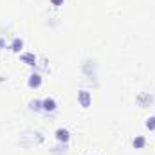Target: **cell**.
Segmentation results:
<instances>
[{
  "mask_svg": "<svg viewBox=\"0 0 155 155\" xmlns=\"http://www.w3.org/2000/svg\"><path fill=\"white\" fill-rule=\"evenodd\" d=\"M78 101H79V105H81L83 108H88L90 103H92V96H90V92H87V90H79V92H78Z\"/></svg>",
  "mask_w": 155,
  "mask_h": 155,
  "instance_id": "cell-1",
  "label": "cell"
},
{
  "mask_svg": "<svg viewBox=\"0 0 155 155\" xmlns=\"http://www.w3.org/2000/svg\"><path fill=\"white\" fill-rule=\"evenodd\" d=\"M41 110H43V112H56V110H58V103H56V99H52V97H45V99L41 101Z\"/></svg>",
  "mask_w": 155,
  "mask_h": 155,
  "instance_id": "cell-2",
  "label": "cell"
},
{
  "mask_svg": "<svg viewBox=\"0 0 155 155\" xmlns=\"http://www.w3.org/2000/svg\"><path fill=\"white\" fill-rule=\"evenodd\" d=\"M137 103H139V107H150L152 103H153V96L152 94H148V92H141L139 96H137Z\"/></svg>",
  "mask_w": 155,
  "mask_h": 155,
  "instance_id": "cell-3",
  "label": "cell"
},
{
  "mask_svg": "<svg viewBox=\"0 0 155 155\" xmlns=\"http://www.w3.org/2000/svg\"><path fill=\"white\" fill-rule=\"evenodd\" d=\"M20 60H22L25 65H29V67H36V65H38V63H36L38 58H36L33 52H22V54H20Z\"/></svg>",
  "mask_w": 155,
  "mask_h": 155,
  "instance_id": "cell-4",
  "label": "cell"
},
{
  "mask_svg": "<svg viewBox=\"0 0 155 155\" xmlns=\"http://www.w3.org/2000/svg\"><path fill=\"white\" fill-rule=\"evenodd\" d=\"M41 83H43V78H41V74H38V72L31 74V76H29V81H27V85H29L31 88H38V87H41Z\"/></svg>",
  "mask_w": 155,
  "mask_h": 155,
  "instance_id": "cell-5",
  "label": "cell"
},
{
  "mask_svg": "<svg viewBox=\"0 0 155 155\" xmlns=\"http://www.w3.org/2000/svg\"><path fill=\"white\" fill-rule=\"evenodd\" d=\"M54 135H56V141H58V143H69V139H71V134H69V130H65V128H58Z\"/></svg>",
  "mask_w": 155,
  "mask_h": 155,
  "instance_id": "cell-6",
  "label": "cell"
},
{
  "mask_svg": "<svg viewBox=\"0 0 155 155\" xmlns=\"http://www.w3.org/2000/svg\"><path fill=\"white\" fill-rule=\"evenodd\" d=\"M22 49H24V40L22 38H15L11 41V51L13 52H20Z\"/></svg>",
  "mask_w": 155,
  "mask_h": 155,
  "instance_id": "cell-7",
  "label": "cell"
},
{
  "mask_svg": "<svg viewBox=\"0 0 155 155\" xmlns=\"http://www.w3.org/2000/svg\"><path fill=\"white\" fill-rule=\"evenodd\" d=\"M144 144H146V139H144L143 135H137V137L134 139V148H135V150H141V148H144Z\"/></svg>",
  "mask_w": 155,
  "mask_h": 155,
  "instance_id": "cell-8",
  "label": "cell"
},
{
  "mask_svg": "<svg viewBox=\"0 0 155 155\" xmlns=\"http://www.w3.org/2000/svg\"><path fill=\"white\" fill-rule=\"evenodd\" d=\"M29 108L35 110V112H40V110H41V101H40V99H33V101L29 103Z\"/></svg>",
  "mask_w": 155,
  "mask_h": 155,
  "instance_id": "cell-9",
  "label": "cell"
},
{
  "mask_svg": "<svg viewBox=\"0 0 155 155\" xmlns=\"http://www.w3.org/2000/svg\"><path fill=\"white\" fill-rule=\"evenodd\" d=\"M146 128H148V130H155V116L146 119Z\"/></svg>",
  "mask_w": 155,
  "mask_h": 155,
  "instance_id": "cell-10",
  "label": "cell"
},
{
  "mask_svg": "<svg viewBox=\"0 0 155 155\" xmlns=\"http://www.w3.org/2000/svg\"><path fill=\"white\" fill-rule=\"evenodd\" d=\"M51 4H52V5H61L63 0H51Z\"/></svg>",
  "mask_w": 155,
  "mask_h": 155,
  "instance_id": "cell-11",
  "label": "cell"
},
{
  "mask_svg": "<svg viewBox=\"0 0 155 155\" xmlns=\"http://www.w3.org/2000/svg\"><path fill=\"white\" fill-rule=\"evenodd\" d=\"M4 47H5V40L0 38V49H4Z\"/></svg>",
  "mask_w": 155,
  "mask_h": 155,
  "instance_id": "cell-12",
  "label": "cell"
}]
</instances>
